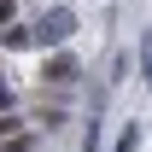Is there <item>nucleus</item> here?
<instances>
[{"instance_id": "nucleus-1", "label": "nucleus", "mask_w": 152, "mask_h": 152, "mask_svg": "<svg viewBox=\"0 0 152 152\" xmlns=\"http://www.w3.org/2000/svg\"><path fill=\"white\" fill-rule=\"evenodd\" d=\"M70 35H76V18L64 12V6H53V12L35 23V41H41V47H64Z\"/></svg>"}, {"instance_id": "nucleus-2", "label": "nucleus", "mask_w": 152, "mask_h": 152, "mask_svg": "<svg viewBox=\"0 0 152 152\" xmlns=\"http://www.w3.org/2000/svg\"><path fill=\"white\" fill-rule=\"evenodd\" d=\"M41 82H53V88H70V82H76V58H70V53H53L47 64H41Z\"/></svg>"}, {"instance_id": "nucleus-3", "label": "nucleus", "mask_w": 152, "mask_h": 152, "mask_svg": "<svg viewBox=\"0 0 152 152\" xmlns=\"http://www.w3.org/2000/svg\"><path fill=\"white\" fill-rule=\"evenodd\" d=\"M35 140H29V129H18V134H0V152H29Z\"/></svg>"}, {"instance_id": "nucleus-4", "label": "nucleus", "mask_w": 152, "mask_h": 152, "mask_svg": "<svg viewBox=\"0 0 152 152\" xmlns=\"http://www.w3.org/2000/svg\"><path fill=\"white\" fill-rule=\"evenodd\" d=\"M140 82H146V88H152V29H146V35H140Z\"/></svg>"}, {"instance_id": "nucleus-5", "label": "nucleus", "mask_w": 152, "mask_h": 152, "mask_svg": "<svg viewBox=\"0 0 152 152\" xmlns=\"http://www.w3.org/2000/svg\"><path fill=\"white\" fill-rule=\"evenodd\" d=\"M134 146H140V123H129V129L117 134V146H111V152H134Z\"/></svg>"}, {"instance_id": "nucleus-6", "label": "nucleus", "mask_w": 152, "mask_h": 152, "mask_svg": "<svg viewBox=\"0 0 152 152\" xmlns=\"http://www.w3.org/2000/svg\"><path fill=\"white\" fill-rule=\"evenodd\" d=\"M35 123H47V129H58V123H64V105H41V111H35Z\"/></svg>"}, {"instance_id": "nucleus-7", "label": "nucleus", "mask_w": 152, "mask_h": 152, "mask_svg": "<svg viewBox=\"0 0 152 152\" xmlns=\"http://www.w3.org/2000/svg\"><path fill=\"white\" fill-rule=\"evenodd\" d=\"M0 111H12V94H6V82H0Z\"/></svg>"}, {"instance_id": "nucleus-8", "label": "nucleus", "mask_w": 152, "mask_h": 152, "mask_svg": "<svg viewBox=\"0 0 152 152\" xmlns=\"http://www.w3.org/2000/svg\"><path fill=\"white\" fill-rule=\"evenodd\" d=\"M0 76H6V64H0Z\"/></svg>"}]
</instances>
